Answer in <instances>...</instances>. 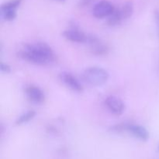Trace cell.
Wrapping results in <instances>:
<instances>
[{"label":"cell","mask_w":159,"mask_h":159,"mask_svg":"<svg viewBox=\"0 0 159 159\" xmlns=\"http://www.w3.org/2000/svg\"><path fill=\"white\" fill-rule=\"evenodd\" d=\"M121 14L124 20L130 18L134 12V4L131 1H127L120 8Z\"/></svg>","instance_id":"4fadbf2b"},{"label":"cell","mask_w":159,"mask_h":159,"mask_svg":"<svg viewBox=\"0 0 159 159\" xmlns=\"http://www.w3.org/2000/svg\"><path fill=\"white\" fill-rule=\"evenodd\" d=\"M0 71L2 73H6V74H8V73L11 72L12 69H11V67L9 66L8 64L1 62V63H0Z\"/></svg>","instance_id":"9a60e30c"},{"label":"cell","mask_w":159,"mask_h":159,"mask_svg":"<svg viewBox=\"0 0 159 159\" xmlns=\"http://www.w3.org/2000/svg\"><path fill=\"white\" fill-rule=\"evenodd\" d=\"M54 1H57V2H65V0H54Z\"/></svg>","instance_id":"ac0fdd59"},{"label":"cell","mask_w":159,"mask_h":159,"mask_svg":"<svg viewBox=\"0 0 159 159\" xmlns=\"http://www.w3.org/2000/svg\"><path fill=\"white\" fill-rule=\"evenodd\" d=\"M126 132H128L130 134L141 141H147L149 138V133L147 129L138 124L127 123Z\"/></svg>","instance_id":"ba28073f"},{"label":"cell","mask_w":159,"mask_h":159,"mask_svg":"<svg viewBox=\"0 0 159 159\" xmlns=\"http://www.w3.org/2000/svg\"><path fill=\"white\" fill-rule=\"evenodd\" d=\"M63 37L66 40L74 43H85L87 39V34L81 31L78 28H71L69 30H66L62 34Z\"/></svg>","instance_id":"9c48e42d"},{"label":"cell","mask_w":159,"mask_h":159,"mask_svg":"<svg viewBox=\"0 0 159 159\" xmlns=\"http://www.w3.org/2000/svg\"><path fill=\"white\" fill-rule=\"evenodd\" d=\"M155 20H156V23L158 25V30H159V11L156 10L155 12Z\"/></svg>","instance_id":"e0dca14e"},{"label":"cell","mask_w":159,"mask_h":159,"mask_svg":"<svg viewBox=\"0 0 159 159\" xmlns=\"http://www.w3.org/2000/svg\"><path fill=\"white\" fill-rule=\"evenodd\" d=\"M115 9L116 8L110 2L102 0L95 5L93 9V14L96 18H106L110 16L114 12Z\"/></svg>","instance_id":"277c9868"},{"label":"cell","mask_w":159,"mask_h":159,"mask_svg":"<svg viewBox=\"0 0 159 159\" xmlns=\"http://www.w3.org/2000/svg\"><path fill=\"white\" fill-rule=\"evenodd\" d=\"M36 116V112L34 110H29V111L26 112V113H23L20 115L16 120V125H23V124H26V123L30 122Z\"/></svg>","instance_id":"7c38bea8"},{"label":"cell","mask_w":159,"mask_h":159,"mask_svg":"<svg viewBox=\"0 0 159 159\" xmlns=\"http://www.w3.org/2000/svg\"><path fill=\"white\" fill-rule=\"evenodd\" d=\"M18 54L23 60L37 65H51L56 59L52 48L43 42L25 44Z\"/></svg>","instance_id":"6da1fadb"},{"label":"cell","mask_w":159,"mask_h":159,"mask_svg":"<svg viewBox=\"0 0 159 159\" xmlns=\"http://www.w3.org/2000/svg\"><path fill=\"white\" fill-rule=\"evenodd\" d=\"M58 78L62 83L65 84L68 88H69L72 91L77 92V93H82L83 91V86L81 82L71 73L63 71L59 74Z\"/></svg>","instance_id":"8992f818"},{"label":"cell","mask_w":159,"mask_h":159,"mask_svg":"<svg viewBox=\"0 0 159 159\" xmlns=\"http://www.w3.org/2000/svg\"><path fill=\"white\" fill-rule=\"evenodd\" d=\"M127 123H121V124H117L116 125H113L110 128V131L113 133H122V132H126V127H127Z\"/></svg>","instance_id":"5bb4252c"},{"label":"cell","mask_w":159,"mask_h":159,"mask_svg":"<svg viewBox=\"0 0 159 159\" xmlns=\"http://www.w3.org/2000/svg\"><path fill=\"white\" fill-rule=\"evenodd\" d=\"M110 75L104 68L100 67L93 66L87 68L84 70L82 75V79L85 83L92 86H101L108 81Z\"/></svg>","instance_id":"7a4b0ae2"},{"label":"cell","mask_w":159,"mask_h":159,"mask_svg":"<svg viewBox=\"0 0 159 159\" xmlns=\"http://www.w3.org/2000/svg\"><path fill=\"white\" fill-rule=\"evenodd\" d=\"M90 47V51L93 54L96 56L105 55L108 53L109 48L107 44L102 43L101 40L98 41L97 43L91 45Z\"/></svg>","instance_id":"30bf717a"},{"label":"cell","mask_w":159,"mask_h":159,"mask_svg":"<svg viewBox=\"0 0 159 159\" xmlns=\"http://www.w3.org/2000/svg\"><path fill=\"white\" fill-rule=\"evenodd\" d=\"M26 95L27 99H29L30 102L34 104H41L44 102L45 100V95L44 93L41 89L39 88L36 85H29L26 88Z\"/></svg>","instance_id":"52a82bcc"},{"label":"cell","mask_w":159,"mask_h":159,"mask_svg":"<svg viewBox=\"0 0 159 159\" xmlns=\"http://www.w3.org/2000/svg\"><path fill=\"white\" fill-rule=\"evenodd\" d=\"M107 110L116 116H120L123 114L125 110V104L119 98L114 96H107L104 101Z\"/></svg>","instance_id":"5b68a950"},{"label":"cell","mask_w":159,"mask_h":159,"mask_svg":"<svg viewBox=\"0 0 159 159\" xmlns=\"http://www.w3.org/2000/svg\"><path fill=\"white\" fill-rule=\"evenodd\" d=\"M158 152H159V145H158Z\"/></svg>","instance_id":"d6986e66"},{"label":"cell","mask_w":159,"mask_h":159,"mask_svg":"<svg viewBox=\"0 0 159 159\" xmlns=\"http://www.w3.org/2000/svg\"><path fill=\"white\" fill-rule=\"evenodd\" d=\"M123 20L124 19H123L122 14H121L120 9L116 8L114 12L107 19V24L110 26H116L120 24Z\"/></svg>","instance_id":"8fae6325"},{"label":"cell","mask_w":159,"mask_h":159,"mask_svg":"<svg viewBox=\"0 0 159 159\" xmlns=\"http://www.w3.org/2000/svg\"><path fill=\"white\" fill-rule=\"evenodd\" d=\"M158 34H159V30H158Z\"/></svg>","instance_id":"ffe728a7"},{"label":"cell","mask_w":159,"mask_h":159,"mask_svg":"<svg viewBox=\"0 0 159 159\" xmlns=\"http://www.w3.org/2000/svg\"><path fill=\"white\" fill-rule=\"evenodd\" d=\"M22 0H10L3 3L0 7V15L6 21H12L16 18L17 9L20 6Z\"/></svg>","instance_id":"3957f363"},{"label":"cell","mask_w":159,"mask_h":159,"mask_svg":"<svg viewBox=\"0 0 159 159\" xmlns=\"http://www.w3.org/2000/svg\"><path fill=\"white\" fill-rule=\"evenodd\" d=\"M93 1L94 0H79V2H78V6H79V7L81 8L85 7V6H89L90 3L93 2Z\"/></svg>","instance_id":"2e32d148"}]
</instances>
